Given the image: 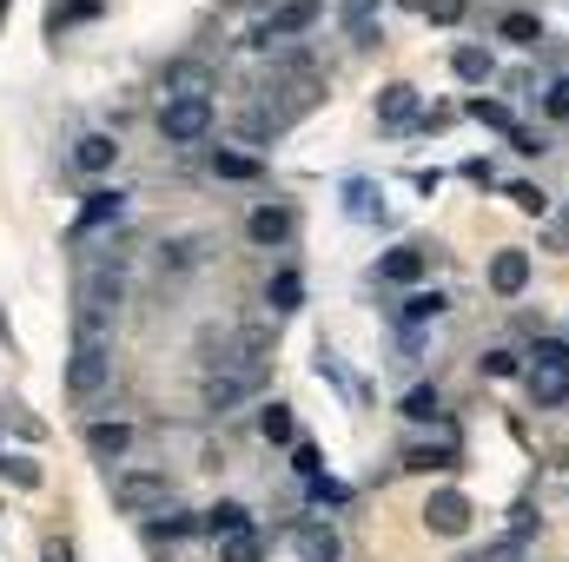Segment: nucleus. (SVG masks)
<instances>
[{"label":"nucleus","instance_id":"nucleus-1","mask_svg":"<svg viewBox=\"0 0 569 562\" xmlns=\"http://www.w3.org/2000/svg\"><path fill=\"white\" fill-rule=\"evenodd\" d=\"M73 324H80V338H107V324H113V311H120V272H87V279L73 284Z\"/></svg>","mask_w":569,"mask_h":562},{"label":"nucleus","instance_id":"nucleus-2","mask_svg":"<svg viewBox=\"0 0 569 562\" xmlns=\"http://www.w3.org/2000/svg\"><path fill=\"white\" fill-rule=\"evenodd\" d=\"M159 133H166V145H199L212 133V93H172L159 107Z\"/></svg>","mask_w":569,"mask_h":562},{"label":"nucleus","instance_id":"nucleus-3","mask_svg":"<svg viewBox=\"0 0 569 562\" xmlns=\"http://www.w3.org/2000/svg\"><path fill=\"white\" fill-rule=\"evenodd\" d=\"M113 503H120L127 516H166L172 476H166V470H120V476H113Z\"/></svg>","mask_w":569,"mask_h":562},{"label":"nucleus","instance_id":"nucleus-4","mask_svg":"<svg viewBox=\"0 0 569 562\" xmlns=\"http://www.w3.org/2000/svg\"><path fill=\"white\" fill-rule=\"evenodd\" d=\"M113 378V351L107 338H73V358H67V391L73 398H100Z\"/></svg>","mask_w":569,"mask_h":562},{"label":"nucleus","instance_id":"nucleus-5","mask_svg":"<svg viewBox=\"0 0 569 562\" xmlns=\"http://www.w3.org/2000/svg\"><path fill=\"white\" fill-rule=\"evenodd\" d=\"M318 13H325L318 0H279V7L246 33V47H279V40H298V33H311V27H318Z\"/></svg>","mask_w":569,"mask_h":562},{"label":"nucleus","instance_id":"nucleus-6","mask_svg":"<svg viewBox=\"0 0 569 562\" xmlns=\"http://www.w3.org/2000/svg\"><path fill=\"white\" fill-rule=\"evenodd\" d=\"M259 384H266V371H206V384H199V404H206L212 418H226L232 404L259 398Z\"/></svg>","mask_w":569,"mask_h":562},{"label":"nucleus","instance_id":"nucleus-7","mask_svg":"<svg viewBox=\"0 0 569 562\" xmlns=\"http://www.w3.org/2000/svg\"><path fill=\"white\" fill-rule=\"evenodd\" d=\"M120 219H127V192H113V185H93L67 239H93V232H107V225H120Z\"/></svg>","mask_w":569,"mask_h":562},{"label":"nucleus","instance_id":"nucleus-8","mask_svg":"<svg viewBox=\"0 0 569 562\" xmlns=\"http://www.w3.org/2000/svg\"><path fill=\"white\" fill-rule=\"evenodd\" d=\"M470 516H477V510H470V496H463V490H430L425 523L437 530V536H463V530H470Z\"/></svg>","mask_w":569,"mask_h":562},{"label":"nucleus","instance_id":"nucleus-9","mask_svg":"<svg viewBox=\"0 0 569 562\" xmlns=\"http://www.w3.org/2000/svg\"><path fill=\"white\" fill-rule=\"evenodd\" d=\"M530 272H537L530 252H523V245H503V252L490 259V291H497V298H523V291H530Z\"/></svg>","mask_w":569,"mask_h":562},{"label":"nucleus","instance_id":"nucleus-10","mask_svg":"<svg viewBox=\"0 0 569 562\" xmlns=\"http://www.w3.org/2000/svg\"><path fill=\"white\" fill-rule=\"evenodd\" d=\"M291 550H298V562H338L345 556V543H338V530H331L325 516H305V523L291 530Z\"/></svg>","mask_w":569,"mask_h":562},{"label":"nucleus","instance_id":"nucleus-11","mask_svg":"<svg viewBox=\"0 0 569 562\" xmlns=\"http://www.w3.org/2000/svg\"><path fill=\"white\" fill-rule=\"evenodd\" d=\"M425 272H430V245H391L385 259H378V279L385 284H425Z\"/></svg>","mask_w":569,"mask_h":562},{"label":"nucleus","instance_id":"nucleus-12","mask_svg":"<svg viewBox=\"0 0 569 562\" xmlns=\"http://www.w3.org/2000/svg\"><path fill=\"white\" fill-rule=\"evenodd\" d=\"M530 404L537 411H563L569 404V364H530Z\"/></svg>","mask_w":569,"mask_h":562},{"label":"nucleus","instance_id":"nucleus-13","mask_svg":"<svg viewBox=\"0 0 569 562\" xmlns=\"http://www.w3.org/2000/svg\"><path fill=\"white\" fill-rule=\"evenodd\" d=\"M246 239H252V245H266V252L284 245V239H291V205H259V212L246 219Z\"/></svg>","mask_w":569,"mask_h":562},{"label":"nucleus","instance_id":"nucleus-14","mask_svg":"<svg viewBox=\"0 0 569 562\" xmlns=\"http://www.w3.org/2000/svg\"><path fill=\"white\" fill-rule=\"evenodd\" d=\"M378 13H385V0H338V20H345L351 47H371L378 40Z\"/></svg>","mask_w":569,"mask_h":562},{"label":"nucleus","instance_id":"nucleus-15","mask_svg":"<svg viewBox=\"0 0 569 562\" xmlns=\"http://www.w3.org/2000/svg\"><path fill=\"white\" fill-rule=\"evenodd\" d=\"M87 450H93L100 463H120V456L133 450V423H87Z\"/></svg>","mask_w":569,"mask_h":562},{"label":"nucleus","instance_id":"nucleus-16","mask_svg":"<svg viewBox=\"0 0 569 562\" xmlns=\"http://www.w3.org/2000/svg\"><path fill=\"white\" fill-rule=\"evenodd\" d=\"M113 159H120V140L113 133H80L73 140V165L80 172H113Z\"/></svg>","mask_w":569,"mask_h":562},{"label":"nucleus","instance_id":"nucleus-17","mask_svg":"<svg viewBox=\"0 0 569 562\" xmlns=\"http://www.w3.org/2000/svg\"><path fill=\"white\" fill-rule=\"evenodd\" d=\"M411 120H418V87H405V80L385 87L378 93V127H411Z\"/></svg>","mask_w":569,"mask_h":562},{"label":"nucleus","instance_id":"nucleus-18","mask_svg":"<svg viewBox=\"0 0 569 562\" xmlns=\"http://www.w3.org/2000/svg\"><path fill=\"white\" fill-rule=\"evenodd\" d=\"M430 318H443V291H405V304H398V324L405 331H418V324H430Z\"/></svg>","mask_w":569,"mask_h":562},{"label":"nucleus","instance_id":"nucleus-19","mask_svg":"<svg viewBox=\"0 0 569 562\" xmlns=\"http://www.w3.org/2000/svg\"><path fill=\"white\" fill-rule=\"evenodd\" d=\"M212 172H219V179H232V185H252V179H259L266 165H259L252 152H232V145H212Z\"/></svg>","mask_w":569,"mask_h":562},{"label":"nucleus","instance_id":"nucleus-20","mask_svg":"<svg viewBox=\"0 0 569 562\" xmlns=\"http://www.w3.org/2000/svg\"><path fill=\"white\" fill-rule=\"evenodd\" d=\"M206 530H212L219 543H226V536H246V530H252V510L226 496V503H212V510H206Z\"/></svg>","mask_w":569,"mask_h":562},{"label":"nucleus","instance_id":"nucleus-21","mask_svg":"<svg viewBox=\"0 0 569 562\" xmlns=\"http://www.w3.org/2000/svg\"><path fill=\"white\" fill-rule=\"evenodd\" d=\"M497 40H510V47H543V20L517 7V13H503V20H497Z\"/></svg>","mask_w":569,"mask_h":562},{"label":"nucleus","instance_id":"nucleus-22","mask_svg":"<svg viewBox=\"0 0 569 562\" xmlns=\"http://www.w3.org/2000/svg\"><path fill=\"white\" fill-rule=\"evenodd\" d=\"M450 67H457V80H463V87H483V80L497 73L490 47H457V53H450Z\"/></svg>","mask_w":569,"mask_h":562},{"label":"nucleus","instance_id":"nucleus-23","mask_svg":"<svg viewBox=\"0 0 569 562\" xmlns=\"http://www.w3.org/2000/svg\"><path fill=\"white\" fill-rule=\"evenodd\" d=\"M172 93H212V73H206L199 60H172V67H166V100H172Z\"/></svg>","mask_w":569,"mask_h":562},{"label":"nucleus","instance_id":"nucleus-24","mask_svg":"<svg viewBox=\"0 0 569 562\" xmlns=\"http://www.w3.org/2000/svg\"><path fill=\"white\" fill-rule=\"evenodd\" d=\"M345 212L351 219H385V192L371 179H345Z\"/></svg>","mask_w":569,"mask_h":562},{"label":"nucleus","instance_id":"nucleus-25","mask_svg":"<svg viewBox=\"0 0 569 562\" xmlns=\"http://www.w3.org/2000/svg\"><path fill=\"white\" fill-rule=\"evenodd\" d=\"M266 304H272V311H298V304H305V279H298V272H291V265H279V272H272V284H266Z\"/></svg>","mask_w":569,"mask_h":562},{"label":"nucleus","instance_id":"nucleus-26","mask_svg":"<svg viewBox=\"0 0 569 562\" xmlns=\"http://www.w3.org/2000/svg\"><path fill=\"white\" fill-rule=\"evenodd\" d=\"M457 463V436H443V443H411L405 450V470H450Z\"/></svg>","mask_w":569,"mask_h":562},{"label":"nucleus","instance_id":"nucleus-27","mask_svg":"<svg viewBox=\"0 0 569 562\" xmlns=\"http://www.w3.org/2000/svg\"><path fill=\"white\" fill-rule=\"evenodd\" d=\"M411 423H443V391L437 384H418V391H405V404H398Z\"/></svg>","mask_w":569,"mask_h":562},{"label":"nucleus","instance_id":"nucleus-28","mask_svg":"<svg viewBox=\"0 0 569 562\" xmlns=\"http://www.w3.org/2000/svg\"><path fill=\"white\" fill-rule=\"evenodd\" d=\"M107 13V0H53L47 7V27L60 33V27H80V20H100Z\"/></svg>","mask_w":569,"mask_h":562},{"label":"nucleus","instance_id":"nucleus-29","mask_svg":"<svg viewBox=\"0 0 569 562\" xmlns=\"http://www.w3.org/2000/svg\"><path fill=\"white\" fill-rule=\"evenodd\" d=\"M463 113H470V120H477V127H490V133H503V140H510V133H517V113H510V107H503V100H483V93H477V100H470V107H463Z\"/></svg>","mask_w":569,"mask_h":562},{"label":"nucleus","instance_id":"nucleus-30","mask_svg":"<svg viewBox=\"0 0 569 562\" xmlns=\"http://www.w3.org/2000/svg\"><path fill=\"white\" fill-rule=\"evenodd\" d=\"M259 436H266V443H298L291 404H266V411H259Z\"/></svg>","mask_w":569,"mask_h":562},{"label":"nucleus","instance_id":"nucleus-31","mask_svg":"<svg viewBox=\"0 0 569 562\" xmlns=\"http://www.w3.org/2000/svg\"><path fill=\"white\" fill-rule=\"evenodd\" d=\"M219 562H266V536H259V530L226 536V543H219Z\"/></svg>","mask_w":569,"mask_h":562},{"label":"nucleus","instance_id":"nucleus-32","mask_svg":"<svg viewBox=\"0 0 569 562\" xmlns=\"http://www.w3.org/2000/svg\"><path fill=\"white\" fill-rule=\"evenodd\" d=\"M510 199H517V212H530V219H543V212H550V192H543L537 179H517V185H510Z\"/></svg>","mask_w":569,"mask_h":562},{"label":"nucleus","instance_id":"nucleus-33","mask_svg":"<svg viewBox=\"0 0 569 562\" xmlns=\"http://www.w3.org/2000/svg\"><path fill=\"white\" fill-rule=\"evenodd\" d=\"M418 13H425L430 27H457L470 13V0H418Z\"/></svg>","mask_w":569,"mask_h":562},{"label":"nucleus","instance_id":"nucleus-34","mask_svg":"<svg viewBox=\"0 0 569 562\" xmlns=\"http://www.w3.org/2000/svg\"><path fill=\"white\" fill-rule=\"evenodd\" d=\"M199 252H206V239H172V245H166L159 259H166L172 272H186V265H199Z\"/></svg>","mask_w":569,"mask_h":562},{"label":"nucleus","instance_id":"nucleus-35","mask_svg":"<svg viewBox=\"0 0 569 562\" xmlns=\"http://www.w3.org/2000/svg\"><path fill=\"white\" fill-rule=\"evenodd\" d=\"M517 556H523V536H497L490 550H470L463 562H517Z\"/></svg>","mask_w":569,"mask_h":562},{"label":"nucleus","instance_id":"nucleus-36","mask_svg":"<svg viewBox=\"0 0 569 562\" xmlns=\"http://www.w3.org/2000/svg\"><path fill=\"white\" fill-rule=\"evenodd\" d=\"M543 113H550V120H563V127H569V73H563V80H550V87H543Z\"/></svg>","mask_w":569,"mask_h":562},{"label":"nucleus","instance_id":"nucleus-37","mask_svg":"<svg viewBox=\"0 0 569 562\" xmlns=\"http://www.w3.org/2000/svg\"><path fill=\"white\" fill-rule=\"evenodd\" d=\"M477 364H483V378H517V351H503V344H497V351H483Z\"/></svg>","mask_w":569,"mask_h":562},{"label":"nucleus","instance_id":"nucleus-38","mask_svg":"<svg viewBox=\"0 0 569 562\" xmlns=\"http://www.w3.org/2000/svg\"><path fill=\"white\" fill-rule=\"evenodd\" d=\"M291 463H298V476H305V483H318V476H325V456H318V443H298V450H291Z\"/></svg>","mask_w":569,"mask_h":562},{"label":"nucleus","instance_id":"nucleus-39","mask_svg":"<svg viewBox=\"0 0 569 562\" xmlns=\"http://www.w3.org/2000/svg\"><path fill=\"white\" fill-rule=\"evenodd\" d=\"M305 490H311V503H331V510H338V503L351 496V490H345L338 476H318V483H305Z\"/></svg>","mask_w":569,"mask_h":562},{"label":"nucleus","instance_id":"nucleus-40","mask_svg":"<svg viewBox=\"0 0 569 562\" xmlns=\"http://www.w3.org/2000/svg\"><path fill=\"white\" fill-rule=\"evenodd\" d=\"M510 152H523V159H543V152H550V140H543V133H530V127H517V133H510Z\"/></svg>","mask_w":569,"mask_h":562},{"label":"nucleus","instance_id":"nucleus-41","mask_svg":"<svg viewBox=\"0 0 569 562\" xmlns=\"http://www.w3.org/2000/svg\"><path fill=\"white\" fill-rule=\"evenodd\" d=\"M0 470H7V476H13L20 490H33V483H40V470H33L27 456H0Z\"/></svg>","mask_w":569,"mask_h":562},{"label":"nucleus","instance_id":"nucleus-42","mask_svg":"<svg viewBox=\"0 0 569 562\" xmlns=\"http://www.w3.org/2000/svg\"><path fill=\"white\" fill-rule=\"evenodd\" d=\"M537 364H569V344L563 338H537V351H530Z\"/></svg>","mask_w":569,"mask_h":562},{"label":"nucleus","instance_id":"nucleus-43","mask_svg":"<svg viewBox=\"0 0 569 562\" xmlns=\"http://www.w3.org/2000/svg\"><path fill=\"white\" fill-rule=\"evenodd\" d=\"M463 179H470V185H497V172H490V159H470V165H463Z\"/></svg>","mask_w":569,"mask_h":562},{"label":"nucleus","instance_id":"nucleus-44","mask_svg":"<svg viewBox=\"0 0 569 562\" xmlns=\"http://www.w3.org/2000/svg\"><path fill=\"white\" fill-rule=\"evenodd\" d=\"M186 530H192V516H179V510H172V516H159V536H186Z\"/></svg>","mask_w":569,"mask_h":562},{"label":"nucleus","instance_id":"nucleus-45","mask_svg":"<svg viewBox=\"0 0 569 562\" xmlns=\"http://www.w3.org/2000/svg\"><path fill=\"white\" fill-rule=\"evenodd\" d=\"M40 562H73V550H67V543H47V550H40Z\"/></svg>","mask_w":569,"mask_h":562}]
</instances>
